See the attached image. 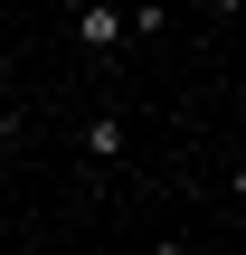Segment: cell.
<instances>
[{"label": "cell", "mask_w": 246, "mask_h": 255, "mask_svg": "<svg viewBox=\"0 0 246 255\" xmlns=\"http://www.w3.org/2000/svg\"><path fill=\"white\" fill-rule=\"evenodd\" d=\"M76 38H85V47H95V57H114V47H123V38H133V19H123V9H114V0H95V9H76Z\"/></svg>", "instance_id": "cell-1"}, {"label": "cell", "mask_w": 246, "mask_h": 255, "mask_svg": "<svg viewBox=\"0 0 246 255\" xmlns=\"http://www.w3.org/2000/svg\"><path fill=\"white\" fill-rule=\"evenodd\" d=\"M228 189H237V199H246V161H237V180H228Z\"/></svg>", "instance_id": "cell-4"}, {"label": "cell", "mask_w": 246, "mask_h": 255, "mask_svg": "<svg viewBox=\"0 0 246 255\" xmlns=\"http://www.w3.org/2000/svg\"><path fill=\"white\" fill-rule=\"evenodd\" d=\"M66 9H95V0H66Z\"/></svg>", "instance_id": "cell-5"}, {"label": "cell", "mask_w": 246, "mask_h": 255, "mask_svg": "<svg viewBox=\"0 0 246 255\" xmlns=\"http://www.w3.org/2000/svg\"><path fill=\"white\" fill-rule=\"evenodd\" d=\"M142 255H190V246H180V237H161V246H142Z\"/></svg>", "instance_id": "cell-3"}, {"label": "cell", "mask_w": 246, "mask_h": 255, "mask_svg": "<svg viewBox=\"0 0 246 255\" xmlns=\"http://www.w3.org/2000/svg\"><path fill=\"white\" fill-rule=\"evenodd\" d=\"M85 151H95V161H114V151H123V123H114V114H95V123H85Z\"/></svg>", "instance_id": "cell-2"}, {"label": "cell", "mask_w": 246, "mask_h": 255, "mask_svg": "<svg viewBox=\"0 0 246 255\" xmlns=\"http://www.w3.org/2000/svg\"><path fill=\"white\" fill-rule=\"evenodd\" d=\"M209 9H237V0H209Z\"/></svg>", "instance_id": "cell-6"}]
</instances>
